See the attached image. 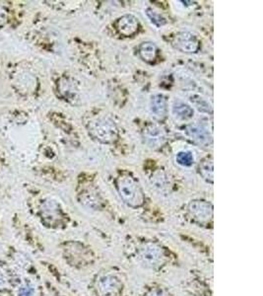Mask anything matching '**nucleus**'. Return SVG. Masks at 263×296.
Wrapping results in <instances>:
<instances>
[{"instance_id": "f257e3e1", "label": "nucleus", "mask_w": 263, "mask_h": 296, "mask_svg": "<svg viewBox=\"0 0 263 296\" xmlns=\"http://www.w3.org/2000/svg\"><path fill=\"white\" fill-rule=\"evenodd\" d=\"M86 128L91 137L102 143H111L117 137L114 122L105 114L97 113L87 117Z\"/></svg>"}, {"instance_id": "f03ea898", "label": "nucleus", "mask_w": 263, "mask_h": 296, "mask_svg": "<svg viewBox=\"0 0 263 296\" xmlns=\"http://www.w3.org/2000/svg\"><path fill=\"white\" fill-rule=\"evenodd\" d=\"M117 191L128 207L136 209L144 204V192L139 183L130 175H121L115 182Z\"/></svg>"}, {"instance_id": "7ed1b4c3", "label": "nucleus", "mask_w": 263, "mask_h": 296, "mask_svg": "<svg viewBox=\"0 0 263 296\" xmlns=\"http://www.w3.org/2000/svg\"><path fill=\"white\" fill-rule=\"evenodd\" d=\"M137 254L140 263L148 269H159L166 262L164 250L156 243L146 242L142 244L138 249Z\"/></svg>"}, {"instance_id": "20e7f679", "label": "nucleus", "mask_w": 263, "mask_h": 296, "mask_svg": "<svg viewBox=\"0 0 263 296\" xmlns=\"http://www.w3.org/2000/svg\"><path fill=\"white\" fill-rule=\"evenodd\" d=\"M188 216L199 225H208L213 219V207L203 200L191 201L187 207Z\"/></svg>"}, {"instance_id": "39448f33", "label": "nucleus", "mask_w": 263, "mask_h": 296, "mask_svg": "<svg viewBox=\"0 0 263 296\" xmlns=\"http://www.w3.org/2000/svg\"><path fill=\"white\" fill-rule=\"evenodd\" d=\"M98 294L100 296H119L122 292V282L113 273L101 274L96 282Z\"/></svg>"}, {"instance_id": "423d86ee", "label": "nucleus", "mask_w": 263, "mask_h": 296, "mask_svg": "<svg viewBox=\"0 0 263 296\" xmlns=\"http://www.w3.org/2000/svg\"><path fill=\"white\" fill-rule=\"evenodd\" d=\"M172 45L178 51L185 54L196 53L199 49V41L189 32L178 33L172 41Z\"/></svg>"}, {"instance_id": "0eeeda50", "label": "nucleus", "mask_w": 263, "mask_h": 296, "mask_svg": "<svg viewBox=\"0 0 263 296\" xmlns=\"http://www.w3.org/2000/svg\"><path fill=\"white\" fill-rule=\"evenodd\" d=\"M115 29L117 32L125 37H129L134 35L139 28L138 20L132 15H124L116 20Z\"/></svg>"}, {"instance_id": "6e6552de", "label": "nucleus", "mask_w": 263, "mask_h": 296, "mask_svg": "<svg viewBox=\"0 0 263 296\" xmlns=\"http://www.w3.org/2000/svg\"><path fill=\"white\" fill-rule=\"evenodd\" d=\"M186 135L193 141L201 145H208L212 141V136L208 130L199 125H191L186 128Z\"/></svg>"}, {"instance_id": "1a4fd4ad", "label": "nucleus", "mask_w": 263, "mask_h": 296, "mask_svg": "<svg viewBox=\"0 0 263 296\" xmlns=\"http://www.w3.org/2000/svg\"><path fill=\"white\" fill-rule=\"evenodd\" d=\"M143 135H144L145 142L148 144V146L152 148L160 147L161 145H163L165 141V135L163 131L159 127L154 125L148 126L144 130Z\"/></svg>"}, {"instance_id": "9d476101", "label": "nucleus", "mask_w": 263, "mask_h": 296, "mask_svg": "<svg viewBox=\"0 0 263 296\" xmlns=\"http://www.w3.org/2000/svg\"><path fill=\"white\" fill-rule=\"evenodd\" d=\"M150 110L154 117L158 120H163L167 115V99L162 94H156L151 97Z\"/></svg>"}, {"instance_id": "9b49d317", "label": "nucleus", "mask_w": 263, "mask_h": 296, "mask_svg": "<svg viewBox=\"0 0 263 296\" xmlns=\"http://www.w3.org/2000/svg\"><path fill=\"white\" fill-rule=\"evenodd\" d=\"M198 172L200 176L207 182L213 184L214 181V168H213V158L205 157L198 165Z\"/></svg>"}, {"instance_id": "f8f14e48", "label": "nucleus", "mask_w": 263, "mask_h": 296, "mask_svg": "<svg viewBox=\"0 0 263 296\" xmlns=\"http://www.w3.org/2000/svg\"><path fill=\"white\" fill-rule=\"evenodd\" d=\"M139 54L146 62H153L157 57V47L150 42L143 43L139 47Z\"/></svg>"}, {"instance_id": "ddd939ff", "label": "nucleus", "mask_w": 263, "mask_h": 296, "mask_svg": "<svg viewBox=\"0 0 263 296\" xmlns=\"http://www.w3.org/2000/svg\"><path fill=\"white\" fill-rule=\"evenodd\" d=\"M173 114L180 120H188L193 116V110L182 101H176L173 106Z\"/></svg>"}, {"instance_id": "4468645a", "label": "nucleus", "mask_w": 263, "mask_h": 296, "mask_svg": "<svg viewBox=\"0 0 263 296\" xmlns=\"http://www.w3.org/2000/svg\"><path fill=\"white\" fill-rule=\"evenodd\" d=\"M44 216L45 217H49V218H53V219H57V217L59 216V211L57 208V205L53 202H48L46 203L45 207H44Z\"/></svg>"}, {"instance_id": "2eb2a0df", "label": "nucleus", "mask_w": 263, "mask_h": 296, "mask_svg": "<svg viewBox=\"0 0 263 296\" xmlns=\"http://www.w3.org/2000/svg\"><path fill=\"white\" fill-rule=\"evenodd\" d=\"M193 161H194L193 155H192V153H190V152H188V151L180 152V153H178V155H177V162H178L180 165L184 166V167H189V166H191V165L193 164Z\"/></svg>"}, {"instance_id": "dca6fc26", "label": "nucleus", "mask_w": 263, "mask_h": 296, "mask_svg": "<svg viewBox=\"0 0 263 296\" xmlns=\"http://www.w3.org/2000/svg\"><path fill=\"white\" fill-rule=\"evenodd\" d=\"M146 14H147V16L149 17V19L151 20V22H152L154 25H156L157 27L164 26V25L167 23L166 19H165L161 14H159L158 12H156V11H154V10H152V9H147Z\"/></svg>"}, {"instance_id": "f3484780", "label": "nucleus", "mask_w": 263, "mask_h": 296, "mask_svg": "<svg viewBox=\"0 0 263 296\" xmlns=\"http://www.w3.org/2000/svg\"><path fill=\"white\" fill-rule=\"evenodd\" d=\"M154 184L155 187L160 188V189H164L166 187H168V181H167V176L163 173H159L158 175L154 176Z\"/></svg>"}, {"instance_id": "a211bd4d", "label": "nucleus", "mask_w": 263, "mask_h": 296, "mask_svg": "<svg viewBox=\"0 0 263 296\" xmlns=\"http://www.w3.org/2000/svg\"><path fill=\"white\" fill-rule=\"evenodd\" d=\"M144 296H171L169 291L163 287L150 288Z\"/></svg>"}, {"instance_id": "6ab92c4d", "label": "nucleus", "mask_w": 263, "mask_h": 296, "mask_svg": "<svg viewBox=\"0 0 263 296\" xmlns=\"http://www.w3.org/2000/svg\"><path fill=\"white\" fill-rule=\"evenodd\" d=\"M18 296H34V288L31 285H22L18 290Z\"/></svg>"}, {"instance_id": "aec40b11", "label": "nucleus", "mask_w": 263, "mask_h": 296, "mask_svg": "<svg viewBox=\"0 0 263 296\" xmlns=\"http://www.w3.org/2000/svg\"><path fill=\"white\" fill-rule=\"evenodd\" d=\"M5 283V278L3 276V274L0 272V286H2Z\"/></svg>"}]
</instances>
